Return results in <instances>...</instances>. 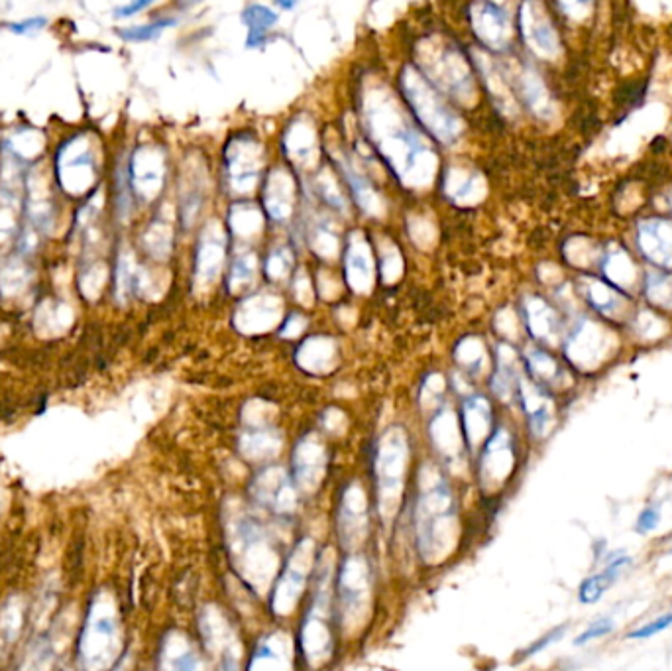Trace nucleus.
Wrapping results in <instances>:
<instances>
[{"label": "nucleus", "mask_w": 672, "mask_h": 671, "mask_svg": "<svg viewBox=\"0 0 672 671\" xmlns=\"http://www.w3.org/2000/svg\"><path fill=\"white\" fill-rule=\"evenodd\" d=\"M525 319H527V327L531 335L541 341H553V337L559 333L557 313L541 298L525 300Z\"/></svg>", "instance_id": "35"}, {"label": "nucleus", "mask_w": 672, "mask_h": 671, "mask_svg": "<svg viewBox=\"0 0 672 671\" xmlns=\"http://www.w3.org/2000/svg\"><path fill=\"white\" fill-rule=\"evenodd\" d=\"M362 113L370 140L401 183L409 189L431 185L439 170L437 154L392 91L382 85L368 87L362 97Z\"/></svg>", "instance_id": "1"}, {"label": "nucleus", "mask_w": 672, "mask_h": 671, "mask_svg": "<svg viewBox=\"0 0 672 671\" xmlns=\"http://www.w3.org/2000/svg\"><path fill=\"white\" fill-rule=\"evenodd\" d=\"M264 146L252 134L234 136L224 148L228 185L236 195H248L256 189L264 170Z\"/></svg>", "instance_id": "10"}, {"label": "nucleus", "mask_w": 672, "mask_h": 671, "mask_svg": "<svg viewBox=\"0 0 672 671\" xmlns=\"http://www.w3.org/2000/svg\"><path fill=\"white\" fill-rule=\"evenodd\" d=\"M586 298L588 302L594 305L596 311H600L602 315H612L616 313L621 305V300H625V296L619 292L614 284H606L600 280H590L588 288H586Z\"/></svg>", "instance_id": "43"}, {"label": "nucleus", "mask_w": 672, "mask_h": 671, "mask_svg": "<svg viewBox=\"0 0 672 671\" xmlns=\"http://www.w3.org/2000/svg\"><path fill=\"white\" fill-rule=\"evenodd\" d=\"M315 187H317L319 197H321L325 203H329L331 207H335L336 211H340V213H346V211H348L346 197H344V193L340 191L335 176H333L329 170H325V172L315 180Z\"/></svg>", "instance_id": "47"}, {"label": "nucleus", "mask_w": 672, "mask_h": 671, "mask_svg": "<svg viewBox=\"0 0 672 671\" xmlns=\"http://www.w3.org/2000/svg\"><path fill=\"white\" fill-rule=\"evenodd\" d=\"M338 540L344 548L360 546L368 534V500L360 485H348L342 490L336 508Z\"/></svg>", "instance_id": "16"}, {"label": "nucleus", "mask_w": 672, "mask_h": 671, "mask_svg": "<svg viewBox=\"0 0 672 671\" xmlns=\"http://www.w3.org/2000/svg\"><path fill=\"white\" fill-rule=\"evenodd\" d=\"M293 670V648L285 634L276 632L262 636L256 642L246 671H291Z\"/></svg>", "instance_id": "22"}, {"label": "nucleus", "mask_w": 672, "mask_h": 671, "mask_svg": "<svg viewBox=\"0 0 672 671\" xmlns=\"http://www.w3.org/2000/svg\"><path fill=\"white\" fill-rule=\"evenodd\" d=\"M315 561V546L309 538H303L291 549L272 591V610L278 616L289 614L299 605L307 589V581L315 571Z\"/></svg>", "instance_id": "8"}, {"label": "nucleus", "mask_w": 672, "mask_h": 671, "mask_svg": "<svg viewBox=\"0 0 672 671\" xmlns=\"http://www.w3.org/2000/svg\"><path fill=\"white\" fill-rule=\"evenodd\" d=\"M527 366H529V372L535 380H539L543 384H557L560 376L559 365L545 351H539V349L531 351L527 355Z\"/></svg>", "instance_id": "44"}, {"label": "nucleus", "mask_w": 672, "mask_h": 671, "mask_svg": "<svg viewBox=\"0 0 672 671\" xmlns=\"http://www.w3.org/2000/svg\"><path fill=\"white\" fill-rule=\"evenodd\" d=\"M419 73L431 81L435 89L448 93L462 105H472L476 99V85L470 63L462 52L443 36H427L415 48Z\"/></svg>", "instance_id": "3"}, {"label": "nucleus", "mask_w": 672, "mask_h": 671, "mask_svg": "<svg viewBox=\"0 0 672 671\" xmlns=\"http://www.w3.org/2000/svg\"><path fill=\"white\" fill-rule=\"evenodd\" d=\"M226 223L236 237L250 241L260 237L264 229V215L254 203H234L228 211Z\"/></svg>", "instance_id": "36"}, {"label": "nucleus", "mask_w": 672, "mask_h": 671, "mask_svg": "<svg viewBox=\"0 0 672 671\" xmlns=\"http://www.w3.org/2000/svg\"><path fill=\"white\" fill-rule=\"evenodd\" d=\"M476 61H478V67H480V71H482V75H484V81H486V85H488L492 97L496 99V103L500 105V109H502L504 113H509V115L515 113L513 97H511V91H509V87H507V83H505L504 73L492 63V60H490L486 54H482V52L476 54Z\"/></svg>", "instance_id": "39"}, {"label": "nucleus", "mask_w": 672, "mask_h": 671, "mask_svg": "<svg viewBox=\"0 0 672 671\" xmlns=\"http://www.w3.org/2000/svg\"><path fill=\"white\" fill-rule=\"evenodd\" d=\"M120 648V630L114 605L109 597L97 595L91 603L81 638L79 668L81 671H107L114 664Z\"/></svg>", "instance_id": "6"}, {"label": "nucleus", "mask_w": 672, "mask_h": 671, "mask_svg": "<svg viewBox=\"0 0 672 671\" xmlns=\"http://www.w3.org/2000/svg\"><path fill=\"white\" fill-rule=\"evenodd\" d=\"M242 22L248 28V46H260L266 32L278 22V14L264 4H250L244 12H242Z\"/></svg>", "instance_id": "42"}, {"label": "nucleus", "mask_w": 672, "mask_h": 671, "mask_svg": "<svg viewBox=\"0 0 672 671\" xmlns=\"http://www.w3.org/2000/svg\"><path fill=\"white\" fill-rule=\"evenodd\" d=\"M445 195L458 207L478 205L486 197V182L480 172L466 166H450L445 174Z\"/></svg>", "instance_id": "25"}, {"label": "nucleus", "mask_w": 672, "mask_h": 671, "mask_svg": "<svg viewBox=\"0 0 672 671\" xmlns=\"http://www.w3.org/2000/svg\"><path fill=\"white\" fill-rule=\"evenodd\" d=\"M171 26H175V20H158V22H152L148 26H138V28L122 30V38L134 40V42L150 40V38H156L160 32H164L166 28H171Z\"/></svg>", "instance_id": "53"}, {"label": "nucleus", "mask_w": 672, "mask_h": 671, "mask_svg": "<svg viewBox=\"0 0 672 671\" xmlns=\"http://www.w3.org/2000/svg\"><path fill=\"white\" fill-rule=\"evenodd\" d=\"M258 276V258L252 252L238 254L230 266L228 274V290L234 296H242L252 290Z\"/></svg>", "instance_id": "41"}, {"label": "nucleus", "mask_w": 672, "mask_h": 671, "mask_svg": "<svg viewBox=\"0 0 672 671\" xmlns=\"http://www.w3.org/2000/svg\"><path fill=\"white\" fill-rule=\"evenodd\" d=\"M295 189V180L287 170L278 168L270 174L264 191V207L274 221L285 223L293 215L297 195Z\"/></svg>", "instance_id": "28"}, {"label": "nucleus", "mask_w": 672, "mask_h": 671, "mask_svg": "<svg viewBox=\"0 0 672 671\" xmlns=\"http://www.w3.org/2000/svg\"><path fill=\"white\" fill-rule=\"evenodd\" d=\"M409 235L413 239V243L421 248H431L437 239V229L431 223L429 217H421L415 215L413 219H409Z\"/></svg>", "instance_id": "50"}, {"label": "nucleus", "mask_w": 672, "mask_h": 671, "mask_svg": "<svg viewBox=\"0 0 672 671\" xmlns=\"http://www.w3.org/2000/svg\"><path fill=\"white\" fill-rule=\"evenodd\" d=\"M335 156L336 164L340 168V172L344 174L346 182L350 185L352 193H354V199L356 203L372 217H382L384 215V201L382 197L378 195V191L370 185V182L366 180V176L352 164V160L342 152V150H336L333 152Z\"/></svg>", "instance_id": "29"}, {"label": "nucleus", "mask_w": 672, "mask_h": 671, "mask_svg": "<svg viewBox=\"0 0 672 671\" xmlns=\"http://www.w3.org/2000/svg\"><path fill=\"white\" fill-rule=\"evenodd\" d=\"M311 246L313 250L325 258V260H333L338 256V248H340V241L336 235L335 229L329 223H317L315 229L311 231Z\"/></svg>", "instance_id": "46"}, {"label": "nucleus", "mask_w": 672, "mask_h": 671, "mask_svg": "<svg viewBox=\"0 0 672 671\" xmlns=\"http://www.w3.org/2000/svg\"><path fill=\"white\" fill-rule=\"evenodd\" d=\"M401 91L419 122L443 144H456L464 132V122L450 109L441 93L419 73L405 65L401 71Z\"/></svg>", "instance_id": "4"}, {"label": "nucleus", "mask_w": 672, "mask_h": 671, "mask_svg": "<svg viewBox=\"0 0 672 671\" xmlns=\"http://www.w3.org/2000/svg\"><path fill=\"white\" fill-rule=\"evenodd\" d=\"M307 327V319L301 315V313H291L285 321V325L281 327V337L283 339H293V337H299Z\"/></svg>", "instance_id": "58"}, {"label": "nucleus", "mask_w": 672, "mask_h": 671, "mask_svg": "<svg viewBox=\"0 0 672 671\" xmlns=\"http://www.w3.org/2000/svg\"><path fill=\"white\" fill-rule=\"evenodd\" d=\"M445 378L441 374H431L421 386V404L435 410L445 394Z\"/></svg>", "instance_id": "51"}, {"label": "nucleus", "mask_w": 672, "mask_h": 671, "mask_svg": "<svg viewBox=\"0 0 672 671\" xmlns=\"http://www.w3.org/2000/svg\"><path fill=\"white\" fill-rule=\"evenodd\" d=\"M295 363L309 374H329L338 365V345L333 337L315 335L303 341L295 353Z\"/></svg>", "instance_id": "27"}, {"label": "nucleus", "mask_w": 672, "mask_h": 671, "mask_svg": "<svg viewBox=\"0 0 672 671\" xmlns=\"http://www.w3.org/2000/svg\"><path fill=\"white\" fill-rule=\"evenodd\" d=\"M669 626H672V612H667V614H663L659 618H653V620L641 624L639 628L631 630L625 638H629V640H647V638H653V636L665 632Z\"/></svg>", "instance_id": "52"}, {"label": "nucleus", "mask_w": 672, "mask_h": 671, "mask_svg": "<svg viewBox=\"0 0 672 671\" xmlns=\"http://www.w3.org/2000/svg\"><path fill=\"white\" fill-rule=\"evenodd\" d=\"M659 522H661V508L657 504H651L639 512L637 522H635V532L649 534L659 526Z\"/></svg>", "instance_id": "55"}, {"label": "nucleus", "mask_w": 672, "mask_h": 671, "mask_svg": "<svg viewBox=\"0 0 672 671\" xmlns=\"http://www.w3.org/2000/svg\"><path fill=\"white\" fill-rule=\"evenodd\" d=\"M403 274V258L399 248L390 241L382 243V280L386 286H393Z\"/></svg>", "instance_id": "48"}, {"label": "nucleus", "mask_w": 672, "mask_h": 671, "mask_svg": "<svg viewBox=\"0 0 672 671\" xmlns=\"http://www.w3.org/2000/svg\"><path fill=\"white\" fill-rule=\"evenodd\" d=\"M226 243V229L217 219L205 225L195 254V284L199 290H209L219 280L226 258Z\"/></svg>", "instance_id": "15"}, {"label": "nucleus", "mask_w": 672, "mask_h": 671, "mask_svg": "<svg viewBox=\"0 0 672 671\" xmlns=\"http://www.w3.org/2000/svg\"><path fill=\"white\" fill-rule=\"evenodd\" d=\"M293 294H295V298H297L299 304H313V286H311V280H309L307 272L299 270L295 274V278H293Z\"/></svg>", "instance_id": "56"}, {"label": "nucleus", "mask_w": 672, "mask_h": 671, "mask_svg": "<svg viewBox=\"0 0 672 671\" xmlns=\"http://www.w3.org/2000/svg\"><path fill=\"white\" fill-rule=\"evenodd\" d=\"M409 467V439L403 427H390L378 445L376 453V483L380 500L386 510H392L401 494ZM401 498V496H399Z\"/></svg>", "instance_id": "7"}, {"label": "nucleus", "mask_w": 672, "mask_h": 671, "mask_svg": "<svg viewBox=\"0 0 672 671\" xmlns=\"http://www.w3.org/2000/svg\"><path fill=\"white\" fill-rule=\"evenodd\" d=\"M346 284L356 294H370L376 280V264L370 243L362 233L350 235L344 258Z\"/></svg>", "instance_id": "21"}, {"label": "nucleus", "mask_w": 672, "mask_h": 671, "mask_svg": "<svg viewBox=\"0 0 672 671\" xmlns=\"http://www.w3.org/2000/svg\"><path fill=\"white\" fill-rule=\"evenodd\" d=\"M146 6H148V2H138V4H130V6H124V8H120V10H118V14H124V16H130V14H134V12H138V10L146 8Z\"/></svg>", "instance_id": "60"}, {"label": "nucleus", "mask_w": 672, "mask_h": 671, "mask_svg": "<svg viewBox=\"0 0 672 671\" xmlns=\"http://www.w3.org/2000/svg\"><path fill=\"white\" fill-rule=\"evenodd\" d=\"M146 168L140 174V189L146 195H156L160 191V183H162V158L156 154H146Z\"/></svg>", "instance_id": "49"}, {"label": "nucleus", "mask_w": 672, "mask_h": 671, "mask_svg": "<svg viewBox=\"0 0 672 671\" xmlns=\"http://www.w3.org/2000/svg\"><path fill=\"white\" fill-rule=\"evenodd\" d=\"M370 595V571L364 557H346L336 573L335 616L342 626L358 622L366 612Z\"/></svg>", "instance_id": "9"}, {"label": "nucleus", "mask_w": 672, "mask_h": 671, "mask_svg": "<svg viewBox=\"0 0 672 671\" xmlns=\"http://www.w3.org/2000/svg\"><path fill=\"white\" fill-rule=\"evenodd\" d=\"M42 24H46V20H42V18H34V20H26L24 24H16V26H12V30H16V32H24V30H32L34 26H42Z\"/></svg>", "instance_id": "59"}, {"label": "nucleus", "mask_w": 672, "mask_h": 671, "mask_svg": "<svg viewBox=\"0 0 672 671\" xmlns=\"http://www.w3.org/2000/svg\"><path fill=\"white\" fill-rule=\"evenodd\" d=\"M230 551L234 563H238L242 575L248 579L258 577L256 559H262L268 567H272L270 559H274V551L270 548V540L264 528L250 516H242L234 522L230 532Z\"/></svg>", "instance_id": "12"}, {"label": "nucleus", "mask_w": 672, "mask_h": 671, "mask_svg": "<svg viewBox=\"0 0 672 671\" xmlns=\"http://www.w3.org/2000/svg\"><path fill=\"white\" fill-rule=\"evenodd\" d=\"M667 553H669V555H672V546H671V549H669V551H667Z\"/></svg>", "instance_id": "62"}, {"label": "nucleus", "mask_w": 672, "mask_h": 671, "mask_svg": "<svg viewBox=\"0 0 672 671\" xmlns=\"http://www.w3.org/2000/svg\"><path fill=\"white\" fill-rule=\"evenodd\" d=\"M515 79H517L519 95L529 105V109L533 113H537L539 117H547L551 113V103H549V93H547L543 81L539 79V75L533 69L523 67L515 75Z\"/></svg>", "instance_id": "37"}, {"label": "nucleus", "mask_w": 672, "mask_h": 671, "mask_svg": "<svg viewBox=\"0 0 672 671\" xmlns=\"http://www.w3.org/2000/svg\"><path fill=\"white\" fill-rule=\"evenodd\" d=\"M470 20L478 40L494 50L502 52L511 42V20L500 4L478 2L470 6Z\"/></svg>", "instance_id": "20"}, {"label": "nucleus", "mask_w": 672, "mask_h": 671, "mask_svg": "<svg viewBox=\"0 0 672 671\" xmlns=\"http://www.w3.org/2000/svg\"><path fill=\"white\" fill-rule=\"evenodd\" d=\"M566 632V626H559V628H553L549 634H545L543 638H539L535 644H531L525 652H523V658H531V656H535V654H539V652H543L547 646H551L553 642H557V640H560V636Z\"/></svg>", "instance_id": "57"}, {"label": "nucleus", "mask_w": 672, "mask_h": 671, "mask_svg": "<svg viewBox=\"0 0 672 671\" xmlns=\"http://www.w3.org/2000/svg\"><path fill=\"white\" fill-rule=\"evenodd\" d=\"M111 671H126V666H124V658H122V660H120V662H118V664H116V666H114Z\"/></svg>", "instance_id": "61"}, {"label": "nucleus", "mask_w": 672, "mask_h": 671, "mask_svg": "<svg viewBox=\"0 0 672 671\" xmlns=\"http://www.w3.org/2000/svg\"><path fill=\"white\" fill-rule=\"evenodd\" d=\"M417 548L425 561H443L458 540V504L447 479L423 467L413 508Z\"/></svg>", "instance_id": "2"}, {"label": "nucleus", "mask_w": 672, "mask_h": 671, "mask_svg": "<svg viewBox=\"0 0 672 671\" xmlns=\"http://www.w3.org/2000/svg\"><path fill=\"white\" fill-rule=\"evenodd\" d=\"M517 469V447L513 435L498 427L482 445L478 461V481L486 494H498L513 479Z\"/></svg>", "instance_id": "11"}, {"label": "nucleus", "mask_w": 672, "mask_h": 671, "mask_svg": "<svg viewBox=\"0 0 672 671\" xmlns=\"http://www.w3.org/2000/svg\"><path fill=\"white\" fill-rule=\"evenodd\" d=\"M281 449V435L278 429L268 424H252L240 437V451L250 461H266L278 455Z\"/></svg>", "instance_id": "33"}, {"label": "nucleus", "mask_w": 672, "mask_h": 671, "mask_svg": "<svg viewBox=\"0 0 672 671\" xmlns=\"http://www.w3.org/2000/svg\"><path fill=\"white\" fill-rule=\"evenodd\" d=\"M519 388V376H517V357L515 351L509 345H502L498 349V366L492 378V392L500 400H509Z\"/></svg>", "instance_id": "38"}, {"label": "nucleus", "mask_w": 672, "mask_h": 671, "mask_svg": "<svg viewBox=\"0 0 672 671\" xmlns=\"http://www.w3.org/2000/svg\"><path fill=\"white\" fill-rule=\"evenodd\" d=\"M160 671H209L201 652L183 636L169 634L160 656Z\"/></svg>", "instance_id": "30"}, {"label": "nucleus", "mask_w": 672, "mask_h": 671, "mask_svg": "<svg viewBox=\"0 0 672 671\" xmlns=\"http://www.w3.org/2000/svg\"><path fill=\"white\" fill-rule=\"evenodd\" d=\"M327 471V447L319 435H305L293 449L291 479L301 492H315L325 479Z\"/></svg>", "instance_id": "14"}, {"label": "nucleus", "mask_w": 672, "mask_h": 671, "mask_svg": "<svg viewBox=\"0 0 672 671\" xmlns=\"http://www.w3.org/2000/svg\"><path fill=\"white\" fill-rule=\"evenodd\" d=\"M639 248L657 266H672V223L667 219H647L637 231Z\"/></svg>", "instance_id": "26"}, {"label": "nucleus", "mask_w": 672, "mask_h": 671, "mask_svg": "<svg viewBox=\"0 0 672 671\" xmlns=\"http://www.w3.org/2000/svg\"><path fill=\"white\" fill-rule=\"evenodd\" d=\"M283 317V302L280 296L260 292L242 300L234 313V327L246 335H262L272 331Z\"/></svg>", "instance_id": "17"}, {"label": "nucleus", "mask_w": 672, "mask_h": 671, "mask_svg": "<svg viewBox=\"0 0 672 671\" xmlns=\"http://www.w3.org/2000/svg\"><path fill=\"white\" fill-rule=\"evenodd\" d=\"M429 435L435 449L447 459H456L462 455L464 437L460 429V420L450 408H441L429 426Z\"/></svg>", "instance_id": "32"}, {"label": "nucleus", "mask_w": 672, "mask_h": 671, "mask_svg": "<svg viewBox=\"0 0 672 671\" xmlns=\"http://www.w3.org/2000/svg\"><path fill=\"white\" fill-rule=\"evenodd\" d=\"M454 359L472 376H482L490 366L486 345L478 337H464L454 351Z\"/></svg>", "instance_id": "40"}, {"label": "nucleus", "mask_w": 672, "mask_h": 671, "mask_svg": "<svg viewBox=\"0 0 672 671\" xmlns=\"http://www.w3.org/2000/svg\"><path fill=\"white\" fill-rule=\"evenodd\" d=\"M631 563L629 557H617L608 563V567L596 575L586 577L580 587H578V601L586 607L596 605L606 593L608 589L617 581V577L621 575V571Z\"/></svg>", "instance_id": "34"}, {"label": "nucleus", "mask_w": 672, "mask_h": 671, "mask_svg": "<svg viewBox=\"0 0 672 671\" xmlns=\"http://www.w3.org/2000/svg\"><path fill=\"white\" fill-rule=\"evenodd\" d=\"M331 591L333 581L331 571L327 569L321 575H317V589L299 630V650L311 670L321 668L333 656L336 628L333 618L336 616L335 610H331L335 605Z\"/></svg>", "instance_id": "5"}, {"label": "nucleus", "mask_w": 672, "mask_h": 671, "mask_svg": "<svg viewBox=\"0 0 672 671\" xmlns=\"http://www.w3.org/2000/svg\"><path fill=\"white\" fill-rule=\"evenodd\" d=\"M254 500L276 516H291L297 510L299 488L291 475L280 467H268L258 473L252 483Z\"/></svg>", "instance_id": "13"}, {"label": "nucleus", "mask_w": 672, "mask_h": 671, "mask_svg": "<svg viewBox=\"0 0 672 671\" xmlns=\"http://www.w3.org/2000/svg\"><path fill=\"white\" fill-rule=\"evenodd\" d=\"M295 258H293V250L285 244H280L276 248H272L268 260H266V274L272 282H283L289 278L291 270H293Z\"/></svg>", "instance_id": "45"}, {"label": "nucleus", "mask_w": 672, "mask_h": 671, "mask_svg": "<svg viewBox=\"0 0 672 671\" xmlns=\"http://www.w3.org/2000/svg\"><path fill=\"white\" fill-rule=\"evenodd\" d=\"M201 634L207 650L217 656V671H240V648L221 612L205 610L201 616Z\"/></svg>", "instance_id": "18"}, {"label": "nucleus", "mask_w": 672, "mask_h": 671, "mask_svg": "<svg viewBox=\"0 0 672 671\" xmlns=\"http://www.w3.org/2000/svg\"><path fill=\"white\" fill-rule=\"evenodd\" d=\"M519 24H521L523 40L527 42L531 52H535L539 58L559 56V34L541 4H535V2L523 4L521 14H519Z\"/></svg>", "instance_id": "19"}, {"label": "nucleus", "mask_w": 672, "mask_h": 671, "mask_svg": "<svg viewBox=\"0 0 672 671\" xmlns=\"http://www.w3.org/2000/svg\"><path fill=\"white\" fill-rule=\"evenodd\" d=\"M287 158L299 168H313L319 156V140L313 122L299 117L289 124L283 136Z\"/></svg>", "instance_id": "23"}, {"label": "nucleus", "mask_w": 672, "mask_h": 671, "mask_svg": "<svg viewBox=\"0 0 672 671\" xmlns=\"http://www.w3.org/2000/svg\"><path fill=\"white\" fill-rule=\"evenodd\" d=\"M460 429L464 437V445L468 449H476L486 443L492 435V406L484 396H468L462 404L460 412Z\"/></svg>", "instance_id": "24"}, {"label": "nucleus", "mask_w": 672, "mask_h": 671, "mask_svg": "<svg viewBox=\"0 0 672 671\" xmlns=\"http://www.w3.org/2000/svg\"><path fill=\"white\" fill-rule=\"evenodd\" d=\"M519 394L529 429L535 437H547L553 426V406L545 392L531 382H519Z\"/></svg>", "instance_id": "31"}, {"label": "nucleus", "mask_w": 672, "mask_h": 671, "mask_svg": "<svg viewBox=\"0 0 672 671\" xmlns=\"http://www.w3.org/2000/svg\"><path fill=\"white\" fill-rule=\"evenodd\" d=\"M612 632H614V620L612 618H598L574 640V646H584V644H588L592 640H598V638H604Z\"/></svg>", "instance_id": "54"}]
</instances>
